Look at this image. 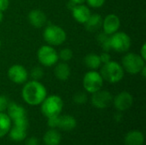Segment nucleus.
Returning <instances> with one entry per match:
<instances>
[{"label": "nucleus", "mask_w": 146, "mask_h": 145, "mask_svg": "<svg viewBox=\"0 0 146 145\" xmlns=\"http://www.w3.org/2000/svg\"><path fill=\"white\" fill-rule=\"evenodd\" d=\"M0 47H1V41H0Z\"/></svg>", "instance_id": "e433bc0d"}, {"label": "nucleus", "mask_w": 146, "mask_h": 145, "mask_svg": "<svg viewBox=\"0 0 146 145\" xmlns=\"http://www.w3.org/2000/svg\"><path fill=\"white\" fill-rule=\"evenodd\" d=\"M29 22L37 28L42 27L47 21L45 14L39 9H33L28 14Z\"/></svg>", "instance_id": "4468645a"}, {"label": "nucleus", "mask_w": 146, "mask_h": 145, "mask_svg": "<svg viewBox=\"0 0 146 145\" xmlns=\"http://www.w3.org/2000/svg\"><path fill=\"white\" fill-rule=\"evenodd\" d=\"M87 101V96L84 92H78L74 97V102L77 104H84Z\"/></svg>", "instance_id": "a878e982"}, {"label": "nucleus", "mask_w": 146, "mask_h": 145, "mask_svg": "<svg viewBox=\"0 0 146 145\" xmlns=\"http://www.w3.org/2000/svg\"><path fill=\"white\" fill-rule=\"evenodd\" d=\"M133 96L127 91L121 92L114 99L115 107L120 111H124L130 109L133 105Z\"/></svg>", "instance_id": "9b49d317"}, {"label": "nucleus", "mask_w": 146, "mask_h": 145, "mask_svg": "<svg viewBox=\"0 0 146 145\" xmlns=\"http://www.w3.org/2000/svg\"><path fill=\"white\" fill-rule=\"evenodd\" d=\"M92 103L98 109H105L110 105L113 97L108 91H98L92 93Z\"/></svg>", "instance_id": "1a4fd4ad"}, {"label": "nucleus", "mask_w": 146, "mask_h": 145, "mask_svg": "<svg viewBox=\"0 0 146 145\" xmlns=\"http://www.w3.org/2000/svg\"><path fill=\"white\" fill-rule=\"evenodd\" d=\"M58 58L59 56L56 50L50 45H43L38 50V59L39 62L45 67L55 65Z\"/></svg>", "instance_id": "0eeeda50"}, {"label": "nucleus", "mask_w": 146, "mask_h": 145, "mask_svg": "<svg viewBox=\"0 0 146 145\" xmlns=\"http://www.w3.org/2000/svg\"><path fill=\"white\" fill-rule=\"evenodd\" d=\"M86 1L87 2L88 5L92 8H100L105 3V0H86Z\"/></svg>", "instance_id": "c85d7f7f"}, {"label": "nucleus", "mask_w": 146, "mask_h": 145, "mask_svg": "<svg viewBox=\"0 0 146 145\" xmlns=\"http://www.w3.org/2000/svg\"><path fill=\"white\" fill-rule=\"evenodd\" d=\"M58 118H59V115L48 118L49 119L48 120V126L50 127H52V128L57 127V125H58Z\"/></svg>", "instance_id": "c756f323"}, {"label": "nucleus", "mask_w": 146, "mask_h": 145, "mask_svg": "<svg viewBox=\"0 0 146 145\" xmlns=\"http://www.w3.org/2000/svg\"><path fill=\"white\" fill-rule=\"evenodd\" d=\"M110 46L117 52H126L131 46V38L125 32H115L110 36Z\"/></svg>", "instance_id": "6e6552de"}, {"label": "nucleus", "mask_w": 146, "mask_h": 145, "mask_svg": "<svg viewBox=\"0 0 146 145\" xmlns=\"http://www.w3.org/2000/svg\"><path fill=\"white\" fill-rule=\"evenodd\" d=\"M26 136H27V129L18 127L16 126H14L11 128L10 132H9L10 138L14 141H16V142L22 141L23 139H25Z\"/></svg>", "instance_id": "5701e85b"}, {"label": "nucleus", "mask_w": 146, "mask_h": 145, "mask_svg": "<svg viewBox=\"0 0 146 145\" xmlns=\"http://www.w3.org/2000/svg\"><path fill=\"white\" fill-rule=\"evenodd\" d=\"M143 143L144 135L139 131L129 132L125 138V144L127 145H142Z\"/></svg>", "instance_id": "a211bd4d"}, {"label": "nucleus", "mask_w": 146, "mask_h": 145, "mask_svg": "<svg viewBox=\"0 0 146 145\" xmlns=\"http://www.w3.org/2000/svg\"><path fill=\"white\" fill-rule=\"evenodd\" d=\"M121 25V21L119 17L116 15L110 14L105 17L103 21L102 26L104 28V32L109 35H112L113 33L116 32L119 29Z\"/></svg>", "instance_id": "f8f14e48"}, {"label": "nucleus", "mask_w": 146, "mask_h": 145, "mask_svg": "<svg viewBox=\"0 0 146 145\" xmlns=\"http://www.w3.org/2000/svg\"><path fill=\"white\" fill-rule=\"evenodd\" d=\"M9 102L5 96H0V113H3L8 108Z\"/></svg>", "instance_id": "cd10ccee"}, {"label": "nucleus", "mask_w": 146, "mask_h": 145, "mask_svg": "<svg viewBox=\"0 0 146 145\" xmlns=\"http://www.w3.org/2000/svg\"><path fill=\"white\" fill-rule=\"evenodd\" d=\"M145 60L135 53H128L122 58V68L131 74H137L145 67Z\"/></svg>", "instance_id": "20e7f679"}, {"label": "nucleus", "mask_w": 146, "mask_h": 145, "mask_svg": "<svg viewBox=\"0 0 146 145\" xmlns=\"http://www.w3.org/2000/svg\"><path fill=\"white\" fill-rule=\"evenodd\" d=\"M44 75V71L42 70L41 68L38 67H35L32 69L31 71V77L34 79V80H38L40 79Z\"/></svg>", "instance_id": "bb28decb"}, {"label": "nucleus", "mask_w": 146, "mask_h": 145, "mask_svg": "<svg viewBox=\"0 0 146 145\" xmlns=\"http://www.w3.org/2000/svg\"><path fill=\"white\" fill-rule=\"evenodd\" d=\"M3 11H1L0 10V22L3 21Z\"/></svg>", "instance_id": "c9c22d12"}, {"label": "nucleus", "mask_w": 146, "mask_h": 145, "mask_svg": "<svg viewBox=\"0 0 146 145\" xmlns=\"http://www.w3.org/2000/svg\"><path fill=\"white\" fill-rule=\"evenodd\" d=\"M99 57H100V61H101V62H102V63H104V64H105V63H107V62H110V56L107 52H104V53H102V54L99 56Z\"/></svg>", "instance_id": "7c9ffc66"}, {"label": "nucleus", "mask_w": 146, "mask_h": 145, "mask_svg": "<svg viewBox=\"0 0 146 145\" xmlns=\"http://www.w3.org/2000/svg\"><path fill=\"white\" fill-rule=\"evenodd\" d=\"M7 110H8V115L10 118V120H12V121L27 116L26 109L22 106H21L14 102L9 103Z\"/></svg>", "instance_id": "2eb2a0df"}, {"label": "nucleus", "mask_w": 146, "mask_h": 145, "mask_svg": "<svg viewBox=\"0 0 146 145\" xmlns=\"http://www.w3.org/2000/svg\"><path fill=\"white\" fill-rule=\"evenodd\" d=\"M98 41L99 44L102 46L103 50L105 51H108L111 49L110 46V36L109 34H106L105 32H102L98 37Z\"/></svg>", "instance_id": "b1692460"}, {"label": "nucleus", "mask_w": 146, "mask_h": 145, "mask_svg": "<svg viewBox=\"0 0 146 145\" xmlns=\"http://www.w3.org/2000/svg\"><path fill=\"white\" fill-rule=\"evenodd\" d=\"M10 121L11 120L8 115L0 113V138L3 137L9 132L11 125Z\"/></svg>", "instance_id": "4be33fe9"}, {"label": "nucleus", "mask_w": 146, "mask_h": 145, "mask_svg": "<svg viewBox=\"0 0 146 145\" xmlns=\"http://www.w3.org/2000/svg\"><path fill=\"white\" fill-rule=\"evenodd\" d=\"M9 5V0H0V10L4 11L8 9Z\"/></svg>", "instance_id": "2f4dec72"}, {"label": "nucleus", "mask_w": 146, "mask_h": 145, "mask_svg": "<svg viewBox=\"0 0 146 145\" xmlns=\"http://www.w3.org/2000/svg\"><path fill=\"white\" fill-rule=\"evenodd\" d=\"M22 97L30 105H38L46 97L47 91L45 87L38 80L27 82L22 89Z\"/></svg>", "instance_id": "f257e3e1"}, {"label": "nucleus", "mask_w": 146, "mask_h": 145, "mask_svg": "<svg viewBox=\"0 0 146 145\" xmlns=\"http://www.w3.org/2000/svg\"><path fill=\"white\" fill-rule=\"evenodd\" d=\"M72 11H73L74 18L79 23H82V24H85L92 15L89 8L83 4H76L74 8L72 9Z\"/></svg>", "instance_id": "ddd939ff"}, {"label": "nucleus", "mask_w": 146, "mask_h": 145, "mask_svg": "<svg viewBox=\"0 0 146 145\" xmlns=\"http://www.w3.org/2000/svg\"><path fill=\"white\" fill-rule=\"evenodd\" d=\"M104 79L101 74L96 71H90L86 73L83 79V86L85 90L90 93H94L101 90Z\"/></svg>", "instance_id": "423d86ee"}, {"label": "nucleus", "mask_w": 146, "mask_h": 145, "mask_svg": "<svg viewBox=\"0 0 146 145\" xmlns=\"http://www.w3.org/2000/svg\"><path fill=\"white\" fill-rule=\"evenodd\" d=\"M55 75L60 80H67L70 76V68L65 62L58 63L55 68Z\"/></svg>", "instance_id": "6ab92c4d"}, {"label": "nucleus", "mask_w": 146, "mask_h": 145, "mask_svg": "<svg viewBox=\"0 0 146 145\" xmlns=\"http://www.w3.org/2000/svg\"><path fill=\"white\" fill-rule=\"evenodd\" d=\"M8 77L15 84H23L27 81L28 73L23 66L14 65L8 70Z\"/></svg>", "instance_id": "9d476101"}, {"label": "nucleus", "mask_w": 146, "mask_h": 145, "mask_svg": "<svg viewBox=\"0 0 146 145\" xmlns=\"http://www.w3.org/2000/svg\"><path fill=\"white\" fill-rule=\"evenodd\" d=\"M84 62H85V64L86 65V67L91 69H97L102 64L99 56H98L97 54H94V53L88 54L85 57Z\"/></svg>", "instance_id": "412c9836"}, {"label": "nucleus", "mask_w": 146, "mask_h": 145, "mask_svg": "<svg viewBox=\"0 0 146 145\" xmlns=\"http://www.w3.org/2000/svg\"><path fill=\"white\" fill-rule=\"evenodd\" d=\"M100 74L106 81L115 84L122 79L124 76V69L116 62L110 61L103 66Z\"/></svg>", "instance_id": "f03ea898"}, {"label": "nucleus", "mask_w": 146, "mask_h": 145, "mask_svg": "<svg viewBox=\"0 0 146 145\" xmlns=\"http://www.w3.org/2000/svg\"><path fill=\"white\" fill-rule=\"evenodd\" d=\"M26 145H39L38 140L35 138H28L26 142Z\"/></svg>", "instance_id": "473e14b6"}, {"label": "nucleus", "mask_w": 146, "mask_h": 145, "mask_svg": "<svg viewBox=\"0 0 146 145\" xmlns=\"http://www.w3.org/2000/svg\"><path fill=\"white\" fill-rule=\"evenodd\" d=\"M57 126L64 131H71L76 126V121L71 115L59 116Z\"/></svg>", "instance_id": "f3484780"}, {"label": "nucleus", "mask_w": 146, "mask_h": 145, "mask_svg": "<svg viewBox=\"0 0 146 145\" xmlns=\"http://www.w3.org/2000/svg\"><path fill=\"white\" fill-rule=\"evenodd\" d=\"M146 45L145 44H143V46H142V48H141V52H140V56L145 61L146 59Z\"/></svg>", "instance_id": "72a5a7b5"}, {"label": "nucleus", "mask_w": 146, "mask_h": 145, "mask_svg": "<svg viewBox=\"0 0 146 145\" xmlns=\"http://www.w3.org/2000/svg\"><path fill=\"white\" fill-rule=\"evenodd\" d=\"M102 24H103L102 17L98 14H94V15H91L89 19L86 21L85 26L86 29L89 32H96L100 29Z\"/></svg>", "instance_id": "dca6fc26"}, {"label": "nucleus", "mask_w": 146, "mask_h": 145, "mask_svg": "<svg viewBox=\"0 0 146 145\" xmlns=\"http://www.w3.org/2000/svg\"><path fill=\"white\" fill-rule=\"evenodd\" d=\"M44 142L46 145H58L61 142V135L55 129L49 130L44 136Z\"/></svg>", "instance_id": "aec40b11"}, {"label": "nucleus", "mask_w": 146, "mask_h": 145, "mask_svg": "<svg viewBox=\"0 0 146 145\" xmlns=\"http://www.w3.org/2000/svg\"><path fill=\"white\" fill-rule=\"evenodd\" d=\"M65 31L56 25L48 26L44 31V38L50 45H60L66 40Z\"/></svg>", "instance_id": "39448f33"}, {"label": "nucleus", "mask_w": 146, "mask_h": 145, "mask_svg": "<svg viewBox=\"0 0 146 145\" xmlns=\"http://www.w3.org/2000/svg\"><path fill=\"white\" fill-rule=\"evenodd\" d=\"M58 56L64 62H68L69 60L72 59L73 57V52L70 49L68 48H66V49H63L61 50L60 54L58 55Z\"/></svg>", "instance_id": "393cba45"}, {"label": "nucleus", "mask_w": 146, "mask_h": 145, "mask_svg": "<svg viewBox=\"0 0 146 145\" xmlns=\"http://www.w3.org/2000/svg\"><path fill=\"white\" fill-rule=\"evenodd\" d=\"M69 1L73 2V3H75V4H82L86 0H69Z\"/></svg>", "instance_id": "f704fd0d"}, {"label": "nucleus", "mask_w": 146, "mask_h": 145, "mask_svg": "<svg viewBox=\"0 0 146 145\" xmlns=\"http://www.w3.org/2000/svg\"><path fill=\"white\" fill-rule=\"evenodd\" d=\"M41 103V111L47 118L59 115L63 107V102L62 98L56 95L45 97Z\"/></svg>", "instance_id": "7ed1b4c3"}]
</instances>
